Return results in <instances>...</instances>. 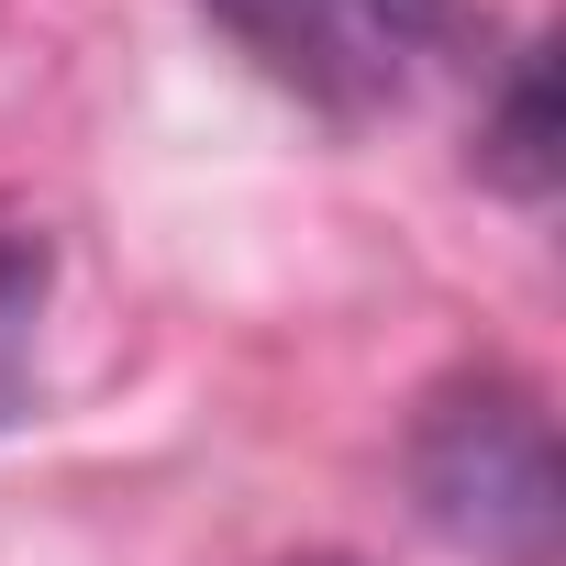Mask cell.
<instances>
[{
    "mask_svg": "<svg viewBox=\"0 0 566 566\" xmlns=\"http://www.w3.org/2000/svg\"><path fill=\"white\" fill-rule=\"evenodd\" d=\"M411 500L478 566H555L566 555V467L555 422L522 378H455L411 422Z\"/></svg>",
    "mask_w": 566,
    "mask_h": 566,
    "instance_id": "1",
    "label": "cell"
},
{
    "mask_svg": "<svg viewBox=\"0 0 566 566\" xmlns=\"http://www.w3.org/2000/svg\"><path fill=\"white\" fill-rule=\"evenodd\" d=\"M211 12L277 90H301L323 112H378L444 45L455 0H211Z\"/></svg>",
    "mask_w": 566,
    "mask_h": 566,
    "instance_id": "2",
    "label": "cell"
},
{
    "mask_svg": "<svg viewBox=\"0 0 566 566\" xmlns=\"http://www.w3.org/2000/svg\"><path fill=\"white\" fill-rule=\"evenodd\" d=\"M555 167H566V145H555V56L533 45V56L511 67L489 134H478V178L511 189V200H555Z\"/></svg>",
    "mask_w": 566,
    "mask_h": 566,
    "instance_id": "3",
    "label": "cell"
},
{
    "mask_svg": "<svg viewBox=\"0 0 566 566\" xmlns=\"http://www.w3.org/2000/svg\"><path fill=\"white\" fill-rule=\"evenodd\" d=\"M34 323H45V244L0 233V422H12V400L34 378Z\"/></svg>",
    "mask_w": 566,
    "mask_h": 566,
    "instance_id": "4",
    "label": "cell"
},
{
    "mask_svg": "<svg viewBox=\"0 0 566 566\" xmlns=\"http://www.w3.org/2000/svg\"><path fill=\"white\" fill-rule=\"evenodd\" d=\"M290 566H356V555H290Z\"/></svg>",
    "mask_w": 566,
    "mask_h": 566,
    "instance_id": "5",
    "label": "cell"
}]
</instances>
